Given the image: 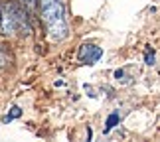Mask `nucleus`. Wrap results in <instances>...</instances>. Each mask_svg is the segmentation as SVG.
Listing matches in <instances>:
<instances>
[{
  "mask_svg": "<svg viewBox=\"0 0 160 142\" xmlns=\"http://www.w3.org/2000/svg\"><path fill=\"white\" fill-rule=\"evenodd\" d=\"M10 53H8V49H6V46H0V69H6V67L10 65Z\"/></svg>",
  "mask_w": 160,
  "mask_h": 142,
  "instance_id": "obj_4",
  "label": "nucleus"
},
{
  "mask_svg": "<svg viewBox=\"0 0 160 142\" xmlns=\"http://www.w3.org/2000/svg\"><path fill=\"white\" fill-rule=\"evenodd\" d=\"M0 32L4 36H14V34H24L28 36L32 32L28 20V12H26V4L22 2H6L2 4L0 10Z\"/></svg>",
  "mask_w": 160,
  "mask_h": 142,
  "instance_id": "obj_2",
  "label": "nucleus"
},
{
  "mask_svg": "<svg viewBox=\"0 0 160 142\" xmlns=\"http://www.w3.org/2000/svg\"><path fill=\"white\" fill-rule=\"evenodd\" d=\"M117 120H119V115H113V116L109 119V122H107V128H105V130H111V128H113V125H115Z\"/></svg>",
  "mask_w": 160,
  "mask_h": 142,
  "instance_id": "obj_7",
  "label": "nucleus"
},
{
  "mask_svg": "<svg viewBox=\"0 0 160 142\" xmlns=\"http://www.w3.org/2000/svg\"><path fill=\"white\" fill-rule=\"evenodd\" d=\"M146 61H148V65H152V53L146 55Z\"/></svg>",
  "mask_w": 160,
  "mask_h": 142,
  "instance_id": "obj_8",
  "label": "nucleus"
},
{
  "mask_svg": "<svg viewBox=\"0 0 160 142\" xmlns=\"http://www.w3.org/2000/svg\"><path fill=\"white\" fill-rule=\"evenodd\" d=\"M22 2L26 4V8H28V10H32V12L38 10V0H22Z\"/></svg>",
  "mask_w": 160,
  "mask_h": 142,
  "instance_id": "obj_5",
  "label": "nucleus"
},
{
  "mask_svg": "<svg viewBox=\"0 0 160 142\" xmlns=\"http://www.w3.org/2000/svg\"><path fill=\"white\" fill-rule=\"evenodd\" d=\"M0 10H2V6H0Z\"/></svg>",
  "mask_w": 160,
  "mask_h": 142,
  "instance_id": "obj_9",
  "label": "nucleus"
},
{
  "mask_svg": "<svg viewBox=\"0 0 160 142\" xmlns=\"http://www.w3.org/2000/svg\"><path fill=\"white\" fill-rule=\"evenodd\" d=\"M101 57H103V49L93 46V44H85V46H81V49H79V59H81L83 63H87V65L97 63Z\"/></svg>",
  "mask_w": 160,
  "mask_h": 142,
  "instance_id": "obj_3",
  "label": "nucleus"
},
{
  "mask_svg": "<svg viewBox=\"0 0 160 142\" xmlns=\"http://www.w3.org/2000/svg\"><path fill=\"white\" fill-rule=\"evenodd\" d=\"M16 116H20V109H18V107L12 109V113H10V115L4 119V122H8V120H12V119H16Z\"/></svg>",
  "mask_w": 160,
  "mask_h": 142,
  "instance_id": "obj_6",
  "label": "nucleus"
},
{
  "mask_svg": "<svg viewBox=\"0 0 160 142\" xmlns=\"http://www.w3.org/2000/svg\"><path fill=\"white\" fill-rule=\"evenodd\" d=\"M42 22L48 30V36L53 42H63L69 34L65 18V2L63 0H40Z\"/></svg>",
  "mask_w": 160,
  "mask_h": 142,
  "instance_id": "obj_1",
  "label": "nucleus"
}]
</instances>
